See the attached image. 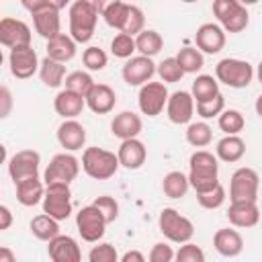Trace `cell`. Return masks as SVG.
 Here are the masks:
<instances>
[{"mask_svg":"<svg viewBox=\"0 0 262 262\" xmlns=\"http://www.w3.org/2000/svg\"><path fill=\"white\" fill-rule=\"evenodd\" d=\"M190 172H188V186L194 188L196 194L207 192L219 184V162L215 154L207 149H196L188 160Z\"/></svg>","mask_w":262,"mask_h":262,"instance_id":"6da1fadb","label":"cell"},{"mask_svg":"<svg viewBox=\"0 0 262 262\" xmlns=\"http://www.w3.org/2000/svg\"><path fill=\"white\" fill-rule=\"evenodd\" d=\"M63 6L66 2H55V0H23V8L33 14L35 31L47 41L61 33L59 10Z\"/></svg>","mask_w":262,"mask_h":262,"instance_id":"7a4b0ae2","label":"cell"},{"mask_svg":"<svg viewBox=\"0 0 262 262\" xmlns=\"http://www.w3.org/2000/svg\"><path fill=\"white\" fill-rule=\"evenodd\" d=\"M70 16V37L74 43H88L96 31L98 23V10L92 0H76L70 4L68 10Z\"/></svg>","mask_w":262,"mask_h":262,"instance_id":"3957f363","label":"cell"},{"mask_svg":"<svg viewBox=\"0 0 262 262\" xmlns=\"http://www.w3.org/2000/svg\"><path fill=\"white\" fill-rule=\"evenodd\" d=\"M82 170L94 180H108L119 170V160L115 151L102 147H86L82 154Z\"/></svg>","mask_w":262,"mask_h":262,"instance_id":"277c9868","label":"cell"},{"mask_svg":"<svg viewBox=\"0 0 262 262\" xmlns=\"http://www.w3.org/2000/svg\"><path fill=\"white\" fill-rule=\"evenodd\" d=\"M215 80L229 88H246L254 80V66L246 59L225 57L215 66Z\"/></svg>","mask_w":262,"mask_h":262,"instance_id":"5b68a950","label":"cell"},{"mask_svg":"<svg viewBox=\"0 0 262 262\" xmlns=\"http://www.w3.org/2000/svg\"><path fill=\"white\" fill-rule=\"evenodd\" d=\"M158 227L160 231L164 233L166 239L174 242V244H186L192 239L194 235V225L188 217L180 215L176 209L172 207H164L160 211V217H158Z\"/></svg>","mask_w":262,"mask_h":262,"instance_id":"8992f818","label":"cell"},{"mask_svg":"<svg viewBox=\"0 0 262 262\" xmlns=\"http://www.w3.org/2000/svg\"><path fill=\"white\" fill-rule=\"evenodd\" d=\"M213 14L217 16L223 33H242L250 23V14L246 6L239 4L237 0H215Z\"/></svg>","mask_w":262,"mask_h":262,"instance_id":"52a82bcc","label":"cell"},{"mask_svg":"<svg viewBox=\"0 0 262 262\" xmlns=\"http://www.w3.org/2000/svg\"><path fill=\"white\" fill-rule=\"evenodd\" d=\"M258 188H260V176L254 168L242 166L231 174L229 180V201H252L258 203Z\"/></svg>","mask_w":262,"mask_h":262,"instance_id":"ba28073f","label":"cell"},{"mask_svg":"<svg viewBox=\"0 0 262 262\" xmlns=\"http://www.w3.org/2000/svg\"><path fill=\"white\" fill-rule=\"evenodd\" d=\"M80 174V162L76 156L61 151L51 158L43 172V184H70Z\"/></svg>","mask_w":262,"mask_h":262,"instance_id":"9c48e42d","label":"cell"},{"mask_svg":"<svg viewBox=\"0 0 262 262\" xmlns=\"http://www.w3.org/2000/svg\"><path fill=\"white\" fill-rule=\"evenodd\" d=\"M43 213L55 221H63L72 215V190L70 184H47L43 194Z\"/></svg>","mask_w":262,"mask_h":262,"instance_id":"30bf717a","label":"cell"},{"mask_svg":"<svg viewBox=\"0 0 262 262\" xmlns=\"http://www.w3.org/2000/svg\"><path fill=\"white\" fill-rule=\"evenodd\" d=\"M106 225L108 223L104 221L102 213L92 205H86L76 213V227H78V233L82 235L84 242L96 244L104 235Z\"/></svg>","mask_w":262,"mask_h":262,"instance_id":"8fae6325","label":"cell"},{"mask_svg":"<svg viewBox=\"0 0 262 262\" xmlns=\"http://www.w3.org/2000/svg\"><path fill=\"white\" fill-rule=\"evenodd\" d=\"M168 88L162 82H147L143 86H139V94H137V104L139 111L147 117H158L168 100Z\"/></svg>","mask_w":262,"mask_h":262,"instance_id":"7c38bea8","label":"cell"},{"mask_svg":"<svg viewBox=\"0 0 262 262\" xmlns=\"http://www.w3.org/2000/svg\"><path fill=\"white\" fill-rule=\"evenodd\" d=\"M39 164H41L39 151H35V149H20V151H16L8 160V174H10L12 182L18 184L20 180L39 176Z\"/></svg>","mask_w":262,"mask_h":262,"instance_id":"4fadbf2b","label":"cell"},{"mask_svg":"<svg viewBox=\"0 0 262 262\" xmlns=\"http://www.w3.org/2000/svg\"><path fill=\"white\" fill-rule=\"evenodd\" d=\"M31 39H33V33L25 20L14 18V16L0 18V45L14 49V47L31 45Z\"/></svg>","mask_w":262,"mask_h":262,"instance_id":"5bb4252c","label":"cell"},{"mask_svg":"<svg viewBox=\"0 0 262 262\" xmlns=\"http://www.w3.org/2000/svg\"><path fill=\"white\" fill-rule=\"evenodd\" d=\"M8 66H10V74L18 80H27L33 78L39 72V57L37 51L31 45L25 47H14L10 49L8 55Z\"/></svg>","mask_w":262,"mask_h":262,"instance_id":"9a60e30c","label":"cell"},{"mask_svg":"<svg viewBox=\"0 0 262 262\" xmlns=\"http://www.w3.org/2000/svg\"><path fill=\"white\" fill-rule=\"evenodd\" d=\"M156 74V63L149 57L143 55H133L125 61L121 76L125 80V84L129 86H143L147 82H151V76Z\"/></svg>","mask_w":262,"mask_h":262,"instance_id":"2e32d148","label":"cell"},{"mask_svg":"<svg viewBox=\"0 0 262 262\" xmlns=\"http://www.w3.org/2000/svg\"><path fill=\"white\" fill-rule=\"evenodd\" d=\"M166 115H168L170 123H174V125H186V123H190V119L194 115V100H192L190 92L176 90V92L168 94Z\"/></svg>","mask_w":262,"mask_h":262,"instance_id":"e0dca14e","label":"cell"},{"mask_svg":"<svg viewBox=\"0 0 262 262\" xmlns=\"http://www.w3.org/2000/svg\"><path fill=\"white\" fill-rule=\"evenodd\" d=\"M225 33L217 23H203L194 33V43L201 53L215 55L225 47Z\"/></svg>","mask_w":262,"mask_h":262,"instance_id":"ac0fdd59","label":"cell"},{"mask_svg":"<svg viewBox=\"0 0 262 262\" xmlns=\"http://www.w3.org/2000/svg\"><path fill=\"white\" fill-rule=\"evenodd\" d=\"M47 244V254L51 262H82V250L72 235L59 233Z\"/></svg>","mask_w":262,"mask_h":262,"instance_id":"d6986e66","label":"cell"},{"mask_svg":"<svg viewBox=\"0 0 262 262\" xmlns=\"http://www.w3.org/2000/svg\"><path fill=\"white\" fill-rule=\"evenodd\" d=\"M117 160H119V166H123L127 170H139L147 160V147L137 137L135 139H125L119 145Z\"/></svg>","mask_w":262,"mask_h":262,"instance_id":"ffe728a7","label":"cell"},{"mask_svg":"<svg viewBox=\"0 0 262 262\" xmlns=\"http://www.w3.org/2000/svg\"><path fill=\"white\" fill-rule=\"evenodd\" d=\"M227 219H229V223L233 227H242V229H248V227L258 225V221H260L258 203H252V201L231 203L229 209H227Z\"/></svg>","mask_w":262,"mask_h":262,"instance_id":"44dd1931","label":"cell"},{"mask_svg":"<svg viewBox=\"0 0 262 262\" xmlns=\"http://www.w3.org/2000/svg\"><path fill=\"white\" fill-rule=\"evenodd\" d=\"M84 102H86V106L92 111V113H96V115H106V113H111L113 108H115V104H117V94H115V90L108 86V84H94L92 86V90L86 94V98H84Z\"/></svg>","mask_w":262,"mask_h":262,"instance_id":"7402d4cb","label":"cell"},{"mask_svg":"<svg viewBox=\"0 0 262 262\" xmlns=\"http://www.w3.org/2000/svg\"><path fill=\"white\" fill-rule=\"evenodd\" d=\"M57 141L66 151H78L86 143V129L76 119H68L57 127Z\"/></svg>","mask_w":262,"mask_h":262,"instance_id":"603a6c76","label":"cell"},{"mask_svg":"<svg viewBox=\"0 0 262 262\" xmlns=\"http://www.w3.org/2000/svg\"><path fill=\"white\" fill-rule=\"evenodd\" d=\"M213 248L225 258H235L244 252V237L237 229L221 227L213 235Z\"/></svg>","mask_w":262,"mask_h":262,"instance_id":"cb8c5ba5","label":"cell"},{"mask_svg":"<svg viewBox=\"0 0 262 262\" xmlns=\"http://www.w3.org/2000/svg\"><path fill=\"white\" fill-rule=\"evenodd\" d=\"M143 129V121L139 115H135L133 111H121L119 115H115V119L111 121V131L115 137H119L121 141L125 139H135Z\"/></svg>","mask_w":262,"mask_h":262,"instance_id":"d4e9b609","label":"cell"},{"mask_svg":"<svg viewBox=\"0 0 262 262\" xmlns=\"http://www.w3.org/2000/svg\"><path fill=\"white\" fill-rule=\"evenodd\" d=\"M84 106H86L84 98L78 96V94H74V92H70V90H66V88L59 90L55 94V98H53V108H55V113L59 117H63V121L76 119L78 115H82Z\"/></svg>","mask_w":262,"mask_h":262,"instance_id":"484cf974","label":"cell"},{"mask_svg":"<svg viewBox=\"0 0 262 262\" xmlns=\"http://www.w3.org/2000/svg\"><path fill=\"white\" fill-rule=\"evenodd\" d=\"M94 4H96L98 14L104 18V23L121 33L123 27H125V20H127L129 4H127V2H121V0H113V2H100V0H98V2H94Z\"/></svg>","mask_w":262,"mask_h":262,"instance_id":"4316f807","label":"cell"},{"mask_svg":"<svg viewBox=\"0 0 262 262\" xmlns=\"http://www.w3.org/2000/svg\"><path fill=\"white\" fill-rule=\"evenodd\" d=\"M246 154V141L239 135H225L215 145V158L227 164L239 162Z\"/></svg>","mask_w":262,"mask_h":262,"instance_id":"83f0119b","label":"cell"},{"mask_svg":"<svg viewBox=\"0 0 262 262\" xmlns=\"http://www.w3.org/2000/svg\"><path fill=\"white\" fill-rule=\"evenodd\" d=\"M76 49H78V45L66 33H59V35H55L53 39L47 41V57L57 61V63H66V61L74 59Z\"/></svg>","mask_w":262,"mask_h":262,"instance_id":"f1b7e54d","label":"cell"},{"mask_svg":"<svg viewBox=\"0 0 262 262\" xmlns=\"http://www.w3.org/2000/svg\"><path fill=\"white\" fill-rule=\"evenodd\" d=\"M16 186V201L23 205V207H35L43 201V194H45V184L39 176L35 178H27V180H20Z\"/></svg>","mask_w":262,"mask_h":262,"instance_id":"f546056e","label":"cell"},{"mask_svg":"<svg viewBox=\"0 0 262 262\" xmlns=\"http://www.w3.org/2000/svg\"><path fill=\"white\" fill-rule=\"evenodd\" d=\"M133 39H135V51H139V55L149 57V59H151L156 53H160L162 47H164L162 35H160L158 31H154V29H143V31H141L139 35H135Z\"/></svg>","mask_w":262,"mask_h":262,"instance_id":"4dcf8cb0","label":"cell"},{"mask_svg":"<svg viewBox=\"0 0 262 262\" xmlns=\"http://www.w3.org/2000/svg\"><path fill=\"white\" fill-rule=\"evenodd\" d=\"M66 76H68V74H66V66H63V63H57V61L49 59L47 55L39 61V78H41V82H43L45 86L57 88V86L63 84Z\"/></svg>","mask_w":262,"mask_h":262,"instance_id":"1f68e13d","label":"cell"},{"mask_svg":"<svg viewBox=\"0 0 262 262\" xmlns=\"http://www.w3.org/2000/svg\"><path fill=\"white\" fill-rule=\"evenodd\" d=\"M217 94H219V82H217L213 76H209V74H201V76L194 78V82H192V90H190V96H192L194 104H199V102H207V100L215 98Z\"/></svg>","mask_w":262,"mask_h":262,"instance_id":"d6a6232c","label":"cell"},{"mask_svg":"<svg viewBox=\"0 0 262 262\" xmlns=\"http://www.w3.org/2000/svg\"><path fill=\"white\" fill-rule=\"evenodd\" d=\"M29 229H31V233H33L37 239H41V242H51L55 235H59V221H55V219H51L49 215L41 213V215H35V217L31 219Z\"/></svg>","mask_w":262,"mask_h":262,"instance_id":"836d02e7","label":"cell"},{"mask_svg":"<svg viewBox=\"0 0 262 262\" xmlns=\"http://www.w3.org/2000/svg\"><path fill=\"white\" fill-rule=\"evenodd\" d=\"M162 188H164V194L168 199H182L186 192H188V178L184 172L180 170H172L164 176L162 180Z\"/></svg>","mask_w":262,"mask_h":262,"instance_id":"e575fe53","label":"cell"},{"mask_svg":"<svg viewBox=\"0 0 262 262\" xmlns=\"http://www.w3.org/2000/svg\"><path fill=\"white\" fill-rule=\"evenodd\" d=\"M174 57L184 74H196L205 66V57L196 47H182Z\"/></svg>","mask_w":262,"mask_h":262,"instance_id":"d590c367","label":"cell"},{"mask_svg":"<svg viewBox=\"0 0 262 262\" xmlns=\"http://www.w3.org/2000/svg\"><path fill=\"white\" fill-rule=\"evenodd\" d=\"M63 84H66V90H70V92H74V94L86 98V94L92 90V86H94L96 82H94V78H92L88 72L76 70V72H72V74L66 76Z\"/></svg>","mask_w":262,"mask_h":262,"instance_id":"8d00e7d4","label":"cell"},{"mask_svg":"<svg viewBox=\"0 0 262 262\" xmlns=\"http://www.w3.org/2000/svg\"><path fill=\"white\" fill-rule=\"evenodd\" d=\"M186 141L192 147H207L213 141V129L207 121H196L188 123L186 127Z\"/></svg>","mask_w":262,"mask_h":262,"instance_id":"74e56055","label":"cell"},{"mask_svg":"<svg viewBox=\"0 0 262 262\" xmlns=\"http://www.w3.org/2000/svg\"><path fill=\"white\" fill-rule=\"evenodd\" d=\"M217 123L225 135H237L246 127V119L237 108H223V113L217 117Z\"/></svg>","mask_w":262,"mask_h":262,"instance_id":"f35d334b","label":"cell"},{"mask_svg":"<svg viewBox=\"0 0 262 262\" xmlns=\"http://www.w3.org/2000/svg\"><path fill=\"white\" fill-rule=\"evenodd\" d=\"M111 53L119 59H129L135 53V39L125 35V33H117L111 41Z\"/></svg>","mask_w":262,"mask_h":262,"instance_id":"ab89813d","label":"cell"},{"mask_svg":"<svg viewBox=\"0 0 262 262\" xmlns=\"http://www.w3.org/2000/svg\"><path fill=\"white\" fill-rule=\"evenodd\" d=\"M82 61H84L86 70H90V72H100V70H104L106 63H108V55L104 53V49H100V47H96V45H90V47L84 49Z\"/></svg>","mask_w":262,"mask_h":262,"instance_id":"60d3db41","label":"cell"},{"mask_svg":"<svg viewBox=\"0 0 262 262\" xmlns=\"http://www.w3.org/2000/svg\"><path fill=\"white\" fill-rule=\"evenodd\" d=\"M225 199H227V192H225V188H223V184H221V182H219L215 188H211V190H207V192L196 194V203H199L203 209H209V211L219 209V207L225 203Z\"/></svg>","mask_w":262,"mask_h":262,"instance_id":"b9f144b4","label":"cell"},{"mask_svg":"<svg viewBox=\"0 0 262 262\" xmlns=\"http://www.w3.org/2000/svg\"><path fill=\"white\" fill-rule=\"evenodd\" d=\"M145 27V16H143V10L135 4H129V10H127V20H125V27L121 33L129 35V37H135L143 31Z\"/></svg>","mask_w":262,"mask_h":262,"instance_id":"7bdbcfd3","label":"cell"},{"mask_svg":"<svg viewBox=\"0 0 262 262\" xmlns=\"http://www.w3.org/2000/svg\"><path fill=\"white\" fill-rule=\"evenodd\" d=\"M156 72L162 78V84H166V82H178L184 76V72L180 70L176 57H166L160 63H156Z\"/></svg>","mask_w":262,"mask_h":262,"instance_id":"ee69618b","label":"cell"},{"mask_svg":"<svg viewBox=\"0 0 262 262\" xmlns=\"http://www.w3.org/2000/svg\"><path fill=\"white\" fill-rule=\"evenodd\" d=\"M223 108H225V98H223V94L219 92L215 98H211V100H207V102H199V104H194V111H196V115L201 117V119H213V117H219L221 113H223Z\"/></svg>","mask_w":262,"mask_h":262,"instance_id":"f6af8a7d","label":"cell"},{"mask_svg":"<svg viewBox=\"0 0 262 262\" xmlns=\"http://www.w3.org/2000/svg\"><path fill=\"white\" fill-rule=\"evenodd\" d=\"M92 207H96V209L102 213V217H104L106 223H113V221H117V217H119V203H117L113 196H108V194L96 196L94 203H92Z\"/></svg>","mask_w":262,"mask_h":262,"instance_id":"bcb514c9","label":"cell"},{"mask_svg":"<svg viewBox=\"0 0 262 262\" xmlns=\"http://www.w3.org/2000/svg\"><path fill=\"white\" fill-rule=\"evenodd\" d=\"M174 262H205V252L192 242L180 244L178 252H174Z\"/></svg>","mask_w":262,"mask_h":262,"instance_id":"7dc6e473","label":"cell"},{"mask_svg":"<svg viewBox=\"0 0 262 262\" xmlns=\"http://www.w3.org/2000/svg\"><path fill=\"white\" fill-rule=\"evenodd\" d=\"M88 262H119V254H117L113 244L102 242V244H98L90 250Z\"/></svg>","mask_w":262,"mask_h":262,"instance_id":"c3c4849f","label":"cell"},{"mask_svg":"<svg viewBox=\"0 0 262 262\" xmlns=\"http://www.w3.org/2000/svg\"><path fill=\"white\" fill-rule=\"evenodd\" d=\"M147 260L149 262H174V250H172V246H168L164 242H158V244L151 246Z\"/></svg>","mask_w":262,"mask_h":262,"instance_id":"681fc988","label":"cell"},{"mask_svg":"<svg viewBox=\"0 0 262 262\" xmlns=\"http://www.w3.org/2000/svg\"><path fill=\"white\" fill-rule=\"evenodd\" d=\"M12 106H14V98H12L10 88L0 84V121L12 113Z\"/></svg>","mask_w":262,"mask_h":262,"instance_id":"f907efd6","label":"cell"},{"mask_svg":"<svg viewBox=\"0 0 262 262\" xmlns=\"http://www.w3.org/2000/svg\"><path fill=\"white\" fill-rule=\"evenodd\" d=\"M14 217H12V211L6 207V205H0V231H6L10 229Z\"/></svg>","mask_w":262,"mask_h":262,"instance_id":"816d5d0a","label":"cell"},{"mask_svg":"<svg viewBox=\"0 0 262 262\" xmlns=\"http://www.w3.org/2000/svg\"><path fill=\"white\" fill-rule=\"evenodd\" d=\"M119 262H147V260H145V256H143L139 250H127V252L119 258Z\"/></svg>","mask_w":262,"mask_h":262,"instance_id":"f5cc1de1","label":"cell"},{"mask_svg":"<svg viewBox=\"0 0 262 262\" xmlns=\"http://www.w3.org/2000/svg\"><path fill=\"white\" fill-rule=\"evenodd\" d=\"M0 262H16V256L10 248L6 246H0Z\"/></svg>","mask_w":262,"mask_h":262,"instance_id":"db71d44e","label":"cell"},{"mask_svg":"<svg viewBox=\"0 0 262 262\" xmlns=\"http://www.w3.org/2000/svg\"><path fill=\"white\" fill-rule=\"evenodd\" d=\"M6 162V145L4 143H0V166Z\"/></svg>","mask_w":262,"mask_h":262,"instance_id":"11a10c76","label":"cell"},{"mask_svg":"<svg viewBox=\"0 0 262 262\" xmlns=\"http://www.w3.org/2000/svg\"><path fill=\"white\" fill-rule=\"evenodd\" d=\"M2 61H4V55H2V49H0V66H2Z\"/></svg>","mask_w":262,"mask_h":262,"instance_id":"9f6ffc18","label":"cell"}]
</instances>
